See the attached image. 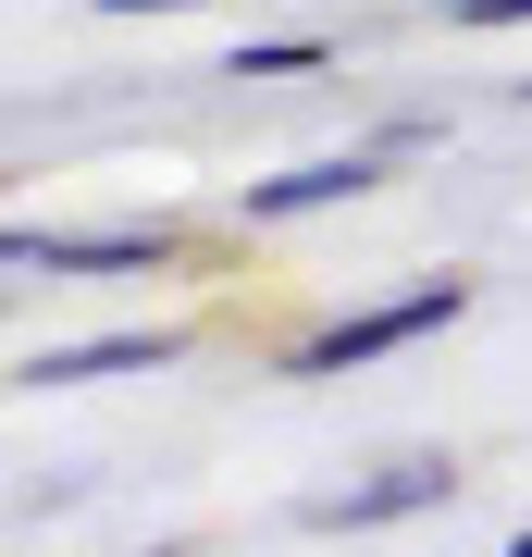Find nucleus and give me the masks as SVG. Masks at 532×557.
Listing matches in <instances>:
<instances>
[{
  "label": "nucleus",
  "instance_id": "obj_1",
  "mask_svg": "<svg viewBox=\"0 0 532 557\" xmlns=\"http://www.w3.org/2000/svg\"><path fill=\"white\" fill-rule=\"evenodd\" d=\"M458 496V458L446 446H409V458H372L359 483H335V496H297V533H384V520H421Z\"/></svg>",
  "mask_w": 532,
  "mask_h": 557
},
{
  "label": "nucleus",
  "instance_id": "obj_2",
  "mask_svg": "<svg viewBox=\"0 0 532 557\" xmlns=\"http://www.w3.org/2000/svg\"><path fill=\"white\" fill-rule=\"evenodd\" d=\"M471 310V285H409V298H384V310H347V322H322L310 347H297V372H359V359H396V347H421L434 322H458Z\"/></svg>",
  "mask_w": 532,
  "mask_h": 557
},
{
  "label": "nucleus",
  "instance_id": "obj_3",
  "mask_svg": "<svg viewBox=\"0 0 532 557\" xmlns=\"http://www.w3.org/2000/svg\"><path fill=\"white\" fill-rule=\"evenodd\" d=\"M0 260H13V273H161L174 236H161V223H87V236H38V223H13Z\"/></svg>",
  "mask_w": 532,
  "mask_h": 557
},
{
  "label": "nucleus",
  "instance_id": "obj_4",
  "mask_svg": "<svg viewBox=\"0 0 532 557\" xmlns=\"http://www.w3.org/2000/svg\"><path fill=\"white\" fill-rule=\"evenodd\" d=\"M359 186H384V161H372V149H322V161H297V174H260V186H248V223L335 211V199H359Z\"/></svg>",
  "mask_w": 532,
  "mask_h": 557
},
{
  "label": "nucleus",
  "instance_id": "obj_5",
  "mask_svg": "<svg viewBox=\"0 0 532 557\" xmlns=\"http://www.w3.org/2000/svg\"><path fill=\"white\" fill-rule=\"evenodd\" d=\"M161 359H174L161 335H87V347H25L13 384H38V397H50V384H112V372H161Z\"/></svg>",
  "mask_w": 532,
  "mask_h": 557
},
{
  "label": "nucleus",
  "instance_id": "obj_6",
  "mask_svg": "<svg viewBox=\"0 0 532 557\" xmlns=\"http://www.w3.org/2000/svg\"><path fill=\"white\" fill-rule=\"evenodd\" d=\"M310 62H322L310 38H248L236 62H223V75H310Z\"/></svg>",
  "mask_w": 532,
  "mask_h": 557
},
{
  "label": "nucleus",
  "instance_id": "obj_7",
  "mask_svg": "<svg viewBox=\"0 0 532 557\" xmlns=\"http://www.w3.org/2000/svg\"><path fill=\"white\" fill-rule=\"evenodd\" d=\"M99 13H186V0H99Z\"/></svg>",
  "mask_w": 532,
  "mask_h": 557
},
{
  "label": "nucleus",
  "instance_id": "obj_8",
  "mask_svg": "<svg viewBox=\"0 0 532 557\" xmlns=\"http://www.w3.org/2000/svg\"><path fill=\"white\" fill-rule=\"evenodd\" d=\"M508 557H532V533H508Z\"/></svg>",
  "mask_w": 532,
  "mask_h": 557
}]
</instances>
